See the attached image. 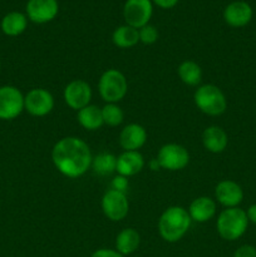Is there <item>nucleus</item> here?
Listing matches in <instances>:
<instances>
[{
    "label": "nucleus",
    "mask_w": 256,
    "mask_h": 257,
    "mask_svg": "<svg viewBox=\"0 0 256 257\" xmlns=\"http://www.w3.org/2000/svg\"><path fill=\"white\" fill-rule=\"evenodd\" d=\"M52 160L57 170L65 177L78 178L89 170L93 157L84 141L77 137H65L53 147Z\"/></svg>",
    "instance_id": "nucleus-1"
},
{
    "label": "nucleus",
    "mask_w": 256,
    "mask_h": 257,
    "mask_svg": "<svg viewBox=\"0 0 256 257\" xmlns=\"http://www.w3.org/2000/svg\"><path fill=\"white\" fill-rule=\"evenodd\" d=\"M191 217L187 210L180 206L168 207L161 215L158 221V231L167 242H177L186 235L191 226Z\"/></svg>",
    "instance_id": "nucleus-2"
},
{
    "label": "nucleus",
    "mask_w": 256,
    "mask_h": 257,
    "mask_svg": "<svg viewBox=\"0 0 256 257\" xmlns=\"http://www.w3.org/2000/svg\"><path fill=\"white\" fill-rule=\"evenodd\" d=\"M217 232L223 240H238L246 232L248 226V218L246 211L238 207L226 208L218 216Z\"/></svg>",
    "instance_id": "nucleus-3"
},
{
    "label": "nucleus",
    "mask_w": 256,
    "mask_h": 257,
    "mask_svg": "<svg viewBox=\"0 0 256 257\" xmlns=\"http://www.w3.org/2000/svg\"><path fill=\"white\" fill-rule=\"evenodd\" d=\"M193 99L201 112L213 117L222 114L227 107V100L223 92L213 84L201 85L195 92Z\"/></svg>",
    "instance_id": "nucleus-4"
},
{
    "label": "nucleus",
    "mask_w": 256,
    "mask_h": 257,
    "mask_svg": "<svg viewBox=\"0 0 256 257\" xmlns=\"http://www.w3.org/2000/svg\"><path fill=\"white\" fill-rule=\"evenodd\" d=\"M99 94L105 102L117 103L124 98L128 90V83L123 73L117 69H108L98 82Z\"/></svg>",
    "instance_id": "nucleus-5"
},
{
    "label": "nucleus",
    "mask_w": 256,
    "mask_h": 257,
    "mask_svg": "<svg viewBox=\"0 0 256 257\" xmlns=\"http://www.w3.org/2000/svg\"><path fill=\"white\" fill-rule=\"evenodd\" d=\"M24 110V95L13 85L0 87V119H15Z\"/></svg>",
    "instance_id": "nucleus-6"
},
{
    "label": "nucleus",
    "mask_w": 256,
    "mask_h": 257,
    "mask_svg": "<svg viewBox=\"0 0 256 257\" xmlns=\"http://www.w3.org/2000/svg\"><path fill=\"white\" fill-rule=\"evenodd\" d=\"M160 166L168 171L183 170L190 162L188 151L177 143H168L160 150L157 156Z\"/></svg>",
    "instance_id": "nucleus-7"
},
{
    "label": "nucleus",
    "mask_w": 256,
    "mask_h": 257,
    "mask_svg": "<svg viewBox=\"0 0 256 257\" xmlns=\"http://www.w3.org/2000/svg\"><path fill=\"white\" fill-rule=\"evenodd\" d=\"M152 13L153 7L151 0H127L123 8L125 23L136 29H141L147 25Z\"/></svg>",
    "instance_id": "nucleus-8"
},
{
    "label": "nucleus",
    "mask_w": 256,
    "mask_h": 257,
    "mask_svg": "<svg viewBox=\"0 0 256 257\" xmlns=\"http://www.w3.org/2000/svg\"><path fill=\"white\" fill-rule=\"evenodd\" d=\"M54 108V98L43 88L32 89L24 97V109L34 117H44Z\"/></svg>",
    "instance_id": "nucleus-9"
},
{
    "label": "nucleus",
    "mask_w": 256,
    "mask_h": 257,
    "mask_svg": "<svg viewBox=\"0 0 256 257\" xmlns=\"http://www.w3.org/2000/svg\"><path fill=\"white\" fill-rule=\"evenodd\" d=\"M102 210L108 220L114 222L123 220L130 210V203L125 193L115 190L107 191L102 198Z\"/></svg>",
    "instance_id": "nucleus-10"
},
{
    "label": "nucleus",
    "mask_w": 256,
    "mask_h": 257,
    "mask_svg": "<svg viewBox=\"0 0 256 257\" xmlns=\"http://www.w3.org/2000/svg\"><path fill=\"white\" fill-rule=\"evenodd\" d=\"M92 99V89L87 82L80 79L68 83L64 89V100L72 109L80 110L87 107Z\"/></svg>",
    "instance_id": "nucleus-11"
},
{
    "label": "nucleus",
    "mask_w": 256,
    "mask_h": 257,
    "mask_svg": "<svg viewBox=\"0 0 256 257\" xmlns=\"http://www.w3.org/2000/svg\"><path fill=\"white\" fill-rule=\"evenodd\" d=\"M59 10L57 0H29L27 4L28 18L33 23L44 24L54 19Z\"/></svg>",
    "instance_id": "nucleus-12"
},
{
    "label": "nucleus",
    "mask_w": 256,
    "mask_h": 257,
    "mask_svg": "<svg viewBox=\"0 0 256 257\" xmlns=\"http://www.w3.org/2000/svg\"><path fill=\"white\" fill-rule=\"evenodd\" d=\"M216 200L226 208L237 207L243 200V191L238 183L230 180L218 182L215 188Z\"/></svg>",
    "instance_id": "nucleus-13"
},
{
    "label": "nucleus",
    "mask_w": 256,
    "mask_h": 257,
    "mask_svg": "<svg viewBox=\"0 0 256 257\" xmlns=\"http://www.w3.org/2000/svg\"><path fill=\"white\" fill-rule=\"evenodd\" d=\"M223 19L230 27H245L252 19V8L246 2H232L223 10Z\"/></svg>",
    "instance_id": "nucleus-14"
},
{
    "label": "nucleus",
    "mask_w": 256,
    "mask_h": 257,
    "mask_svg": "<svg viewBox=\"0 0 256 257\" xmlns=\"http://www.w3.org/2000/svg\"><path fill=\"white\" fill-rule=\"evenodd\" d=\"M147 141V132L137 123L125 125L119 135V143L124 151H137Z\"/></svg>",
    "instance_id": "nucleus-15"
},
{
    "label": "nucleus",
    "mask_w": 256,
    "mask_h": 257,
    "mask_svg": "<svg viewBox=\"0 0 256 257\" xmlns=\"http://www.w3.org/2000/svg\"><path fill=\"white\" fill-rule=\"evenodd\" d=\"M143 167H145V160L138 151H124L117 158L115 171L119 173V176L130 177L140 173Z\"/></svg>",
    "instance_id": "nucleus-16"
},
{
    "label": "nucleus",
    "mask_w": 256,
    "mask_h": 257,
    "mask_svg": "<svg viewBox=\"0 0 256 257\" xmlns=\"http://www.w3.org/2000/svg\"><path fill=\"white\" fill-rule=\"evenodd\" d=\"M202 142L206 150L211 153H221L226 150L228 137L225 131L217 125H211L203 131Z\"/></svg>",
    "instance_id": "nucleus-17"
},
{
    "label": "nucleus",
    "mask_w": 256,
    "mask_h": 257,
    "mask_svg": "<svg viewBox=\"0 0 256 257\" xmlns=\"http://www.w3.org/2000/svg\"><path fill=\"white\" fill-rule=\"evenodd\" d=\"M191 220L196 222H207L208 220L215 216L216 213V203L210 197H198L191 202L188 208Z\"/></svg>",
    "instance_id": "nucleus-18"
},
{
    "label": "nucleus",
    "mask_w": 256,
    "mask_h": 257,
    "mask_svg": "<svg viewBox=\"0 0 256 257\" xmlns=\"http://www.w3.org/2000/svg\"><path fill=\"white\" fill-rule=\"evenodd\" d=\"M141 243V236L135 228H124L115 238V250L120 255H131L135 252Z\"/></svg>",
    "instance_id": "nucleus-19"
},
{
    "label": "nucleus",
    "mask_w": 256,
    "mask_h": 257,
    "mask_svg": "<svg viewBox=\"0 0 256 257\" xmlns=\"http://www.w3.org/2000/svg\"><path fill=\"white\" fill-rule=\"evenodd\" d=\"M78 122L83 128L88 131H95L104 124L102 109L97 105L88 104L87 107L78 110Z\"/></svg>",
    "instance_id": "nucleus-20"
},
{
    "label": "nucleus",
    "mask_w": 256,
    "mask_h": 257,
    "mask_svg": "<svg viewBox=\"0 0 256 257\" xmlns=\"http://www.w3.org/2000/svg\"><path fill=\"white\" fill-rule=\"evenodd\" d=\"M28 19L23 13L12 12L2 20V30L9 37H18L27 29Z\"/></svg>",
    "instance_id": "nucleus-21"
},
{
    "label": "nucleus",
    "mask_w": 256,
    "mask_h": 257,
    "mask_svg": "<svg viewBox=\"0 0 256 257\" xmlns=\"http://www.w3.org/2000/svg\"><path fill=\"white\" fill-rule=\"evenodd\" d=\"M112 40L118 48L135 47L140 42V33L136 28L130 27V25H122L113 32Z\"/></svg>",
    "instance_id": "nucleus-22"
},
{
    "label": "nucleus",
    "mask_w": 256,
    "mask_h": 257,
    "mask_svg": "<svg viewBox=\"0 0 256 257\" xmlns=\"http://www.w3.org/2000/svg\"><path fill=\"white\" fill-rule=\"evenodd\" d=\"M177 72L181 80L187 85H197L202 79V69L192 60H185L181 63Z\"/></svg>",
    "instance_id": "nucleus-23"
},
{
    "label": "nucleus",
    "mask_w": 256,
    "mask_h": 257,
    "mask_svg": "<svg viewBox=\"0 0 256 257\" xmlns=\"http://www.w3.org/2000/svg\"><path fill=\"white\" fill-rule=\"evenodd\" d=\"M93 170L99 175H110L117 167V157L110 153H99L92 161Z\"/></svg>",
    "instance_id": "nucleus-24"
},
{
    "label": "nucleus",
    "mask_w": 256,
    "mask_h": 257,
    "mask_svg": "<svg viewBox=\"0 0 256 257\" xmlns=\"http://www.w3.org/2000/svg\"><path fill=\"white\" fill-rule=\"evenodd\" d=\"M102 115L104 124L110 125V127H117L124 119L123 110L115 103H108L107 105H104L102 108Z\"/></svg>",
    "instance_id": "nucleus-25"
},
{
    "label": "nucleus",
    "mask_w": 256,
    "mask_h": 257,
    "mask_svg": "<svg viewBox=\"0 0 256 257\" xmlns=\"http://www.w3.org/2000/svg\"><path fill=\"white\" fill-rule=\"evenodd\" d=\"M138 33H140V42H142L146 45L153 44L158 39V30L153 25H145L138 30Z\"/></svg>",
    "instance_id": "nucleus-26"
},
{
    "label": "nucleus",
    "mask_w": 256,
    "mask_h": 257,
    "mask_svg": "<svg viewBox=\"0 0 256 257\" xmlns=\"http://www.w3.org/2000/svg\"><path fill=\"white\" fill-rule=\"evenodd\" d=\"M232 257H256V247L251 245L240 246Z\"/></svg>",
    "instance_id": "nucleus-27"
},
{
    "label": "nucleus",
    "mask_w": 256,
    "mask_h": 257,
    "mask_svg": "<svg viewBox=\"0 0 256 257\" xmlns=\"http://www.w3.org/2000/svg\"><path fill=\"white\" fill-rule=\"evenodd\" d=\"M112 186H113L112 190L119 191V192L124 193L125 190H127V187H128L127 178H125L124 176H118V177H115L114 180H113Z\"/></svg>",
    "instance_id": "nucleus-28"
},
{
    "label": "nucleus",
    "mask_w": 256,
    "mask_h": 257,
    "mask_svg": "<svg viewBox=\"0 0 256 257\" xmlns=\"http://www.w3.org/2000/svg\"><path fill=\"white\" fill-rule=\"evenodd\" d=\"M90 257H124L120 255L117 250H109V248H100L92 253Z\"/></svg>",
    "instance_id": "nucleus-29"
},
{
    "label": "nucleus",
    "mask_w": 256,
    "mask_h": 257,
    "mask_svg": "<svg viewBox=\"0 0 256 257\" xmlns=\"http://www.w3.org/2000/svg\"><path fill=\"white\" fill-rule=\"evenodd\" d=\"M155 4H157L160 8H163V9H170V8H173L178 3V0H151Z\"/></svg>",
    "instance_id": "nucleus-30"
},
{
    "label": "nucleus",
    "mask_w": 256,
    "mask_h": 257,
    "mask_svg": "<svg viewBox=\"0 0 256 257\" xmlns=\"http://www.w3.org/2000/svg\"><path fill=\"white\" fill-rule=\"evenodd\" d=\"M246 215H247L248 222H252L253 225H256V203L248 207V210L246 211Z\"/></svg>",
    "instance_id": "nucleus-31"
},
{
    "label": "nucleus",
    "mask_w": 256,
    "mask_h": 257,
    "mask_svg": "<svg viewBox=\"0 0 256 257\" xmlns=\"http://www.w3.org/2000/svg\"><path fill=\"white\" fill-rule=\"evenodd\" d=\"M150 167H151V170H152V171H158V168H161V166H160V163H158L157 158H156V160L151 161Z\"/></svg>",
    "instance_id": "nucleus-32"
},
{
    "label": "nucleus",
    "mask_w": 256,
    "mask_h": 257,
    "mask_svg": "<svg viewBox=\"0 0 256 257\" xmlns=\"http://www.w3.org/2000/svg\"><path fill=\"white\" fill-rule=\"evenodd\" d=\"M0 67H2V63H0Z\"/></svg>",
    "instance_id": "nucleus-33"
}]
</instances>
